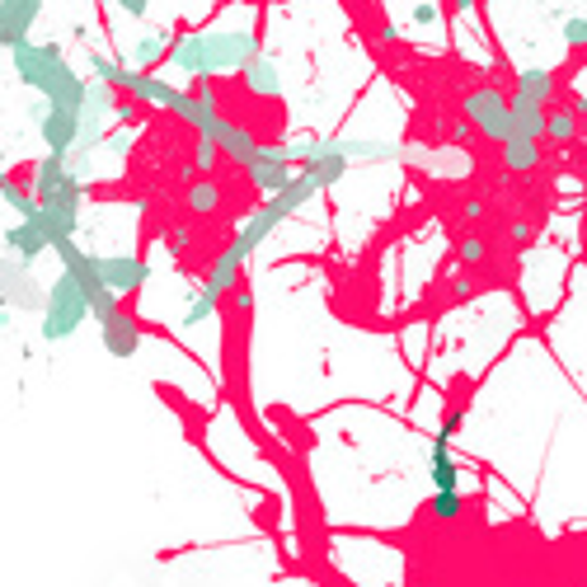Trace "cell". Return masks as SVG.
Masks as SVG:
<instances>
[{
    "instance_id": "25",
    "label": "cell",
    "mask_w": 587,
    "mask_h": 587,
    "mask_svg": "<svg viewBox=\"0 0 587 587\" xmlns=\"http://www.w3.org/2000/svg\"><path fill=\"white\" fill-rule=\"evenodd\" d=\"M193 165L203 169V175H212V169L221 165V146L217 141H207V137H197V151H193Z\"/></svg>"
},
{
    "instance_id": "10",
    "label": "cell",
    "mask_w": 587,
    "mask_h": 587,
    "mask_svg": "<svg viewBox=\"0 0 587 587\" xmlns=\"http://www.w3.org/2000/svg\"><path fill=\"white\" fill-rule=\"evenodd\" d=\"M175 118L179 123H189L197 137H217L221 132V109H217V90L203 80V85H193V90H183V99H179V109H175Z\"/></svg>"
},
{
    "instance_id": "12",
    "label": "cell",
    "mask_w": 587,
    "mask_h": 587,
    "mask_svg": "<svg viewBox=\"0 0 587 587\" xmlns=\"http://www.w3.org/2000/svg\"><path fill=\"white\" fill-rule=\"evenodd\" d=\"M42 0H0V48H14L34 34Z\"/></svg>"
},
{
    "instance_id": "22",
    "label": "cell",
    "mask_w": 587,
    "mask_h": 587,
    "mask_svg": "<svg viewBox=\"0 0 587 587\" xmlns=\"http://www.w3.org/2000/svg\"><path fill=\"white\" fill-rule=\"evenodd\" d=\"M183 203H189L193 217H212V212L221 207V193H217V183H212V179H203V183H189Z\"/></svg>"
},
{
    "instance_id": "14",
    "label": "cell",
    "mask_w": 587,
    "mask_h": 587,
    "mask_svg": "<svg viewBox=\"0 0 587 587\" xmlns=\"http://www.w3.org/2000/svg\"><path fill=\"white\" fill-rule=\"evenodd\" d=\"M5 250H10V259H20L24 268H34V259H42V254L52 250V240L42 235L38 221H14L5 231Z\"/></svg>"
},
{
    "instance_id": "11",
    "label": "cell",
    "mask_w": 587,
    "mask_h": 587,
    "mask_svg": "<svg viewBox=\"0 0 587 587\" xmlns=\"http://www.w3.org/2000/svg\"><path fill=\"white\" fill-rule=\"evenodd\" d=\"M38 132H42V141H48V155H76L80 113H71V109H52V104H38Z\"/></svg>"
},
{
    "instance_id": "18",
    "label": "cell",
    "mask_w": 587,
    "mask_h": 587,
    "mask_svg": "<svg viewBox=\"0 0 587 587\" xmlns=\"http://www.w3.org/2000/svg\"><path fill=\"white\" fill-rule=\"evenodd\" d=\"M240 80H245V90L259 94V99H273L282 90V71H278V62H268V56H254V62L240 71Z\"/></svg>"
},
{
    "instance_id": "3",
    "label": "cell",
    "mask_w": 587,
    "mask_h": 587,
    "mask_svg": "<svg viewBox=\"0 0 587 587\" xmlns=\"http://www.w3.org/2000/svg\"><path fill=\"white\" fill-rule=\"evenodd\" d=\"M254 56H264L259 38L240 34V28H203V34H183L179 42H169V62L197 85L221 71H245Z\"/></svg>"
},
{
    "instance_id": "23",
    "label": "cell",
    "mask_w": 587,
    "mask_h": 587,
    "mask_svg": "<svg viewBox=\"0 0 587 587\" xmlns=\"http://www.w3.org/2000/svg\"><path fill=\"white\" fill-rule=\"evenodd\" d=\"M0 197L20 212V221H38V203H34V193H24L20 189V179H10V175H0Z\"/></svg>"
},
{
    "instance_id": "31",
    "label": "cell",
    "mask_w": 587,
    "mask_h": 587,
    "mask_svg": "<svg viewBox=\"0 0 587 587\" xmlns=\"http://www.w3.org/2000/svg\"><path fill=\"white\" fill-rule=\"evenodd\" d=\"M413 14H419V24H433V20H437V10H433V5H419Z\"/></svg>"
},
{
    "instance_id": "4",
    "label": "cell",
    "mask_w": 587,
    "mask_h": 587,
    "mask_svg": "<svg viewBox=\"0 0 587 587\" xmlns=\"http://www.w3.org/2000/svg\"><path fill=\"white\" fill-rule=\"evenodd\" d=\"M85 320H90V301H85V292L62 273L48 292H42L38 334H42V343H66V339H76V334H80V324H85Z\"/></svg>"
},
{
    "instance_id": "21",
    "label": "cell",
    "mask_w": 587,
    "mask_h": 587,
    "mask_svg": "<svg viewBox=\"0 0 587 587\" xmlns=\"http://www.w3.org/2000/svg\"><path fill=\"white\" fill-rule=\"evenodd\" d=\"M165 56H169L165 34H146V38H137V48H132V71H151L155 62H165Z\"/></svg>"
},
{
    "instance_id": "29",
    "label": "cell",
    "mask_w": 587,
    "mask_h": 587,
    "mask_svg": "<svg viewBox=\"0 0 587 587\" xmlns=\"http://www.w3.org/2000/svg\"><path fill=\"white\" fill-rule=\"evenodd\" d=\"M118 10H123V14H132V20H141V14L151 10V0H118Z\"/></svg>"
},
{
    "instance_id": "24",
    "label": "cell",
    "mask_w": 587,
    "mask_h": 587,
    "mask_svg": "<svg viewBox=\"0 0 587 587\" xmlns=\"http://www.w3.org/2000/svg\"><path fill=\"white\" fill-rule=\"evenodd\" d=\"M546 137L550 141H574L578 137V113H569V109L546 113Z\"/></svg>"
},
{
    "instance_id": "5",
    "label": "cell",
    "mask_w": 587,
    "mask_h": 587,
    "mask_svg": "<svg viewBox=\"0 0 587 587\" xmlns=\"http://www.w3.org/2000/svg\"><path fill=\"white\" fill-rule=\"evenodd\" d=\"M465 123H475L489 141H508V123H512V104L503 90H494V85H480V90L465 94Z\"/></svg>"
},
{
    "instance_id": "16",
    "label": "cell",
    "mask_w": 587,
    "mask_h": 587,
    "mask_svg": "<svg viewBox=\"0 0 587 587\" xmlns=\"http://www.w3.org/2000/svg\"><path fill=\"white\" fill-rule=\"evenodd\" d=\"M512 99L546 109L550 99H554V71H546V66H522L518 71V85H512Z\"/></svg>"
},
{
    "instance_id": "17",
    "label": "cell",
    "mask_w": 587,
    "mask_h": 587,
    "mask_svg": "<svg viewBox=\"0 0 587 587\" xmlns=\"http://www.w3.org/2000/svg\"><path fill=\"white\" fill-rule=\"evenodd\" d=\"M508 104H512L508 141H546V113L536 104H522V99H508Z\"/></svg>"
},
{
    "instance_id": "20",
    "label": "cell",
    "mask_w": 587,
    "mask_h": 587,
    "mask_svg": "<svg viewBox=\"0 0 587 587\" xmlns=\"http://www.w3.org/2000/svg\"><path fill=\"white\" fill-rule=\"evenodd\" d=\"M540 165V141H503V169L508 175H532Z\"/></svg>"
},
{
    "instance_id": "27",
    "label": "cell",
    "mask_w": 587,
    "mask_h": 587,
    "mask_svg": "<svg viewBox=\"0 0 587 587\" xmlns=\"http://www.w3.org/2000/svg\"><path fill=\"white\" fill-rule=\"evenodd\" d=\"M508 240H512V250H526L536 240V231H532V221H512L508 226Z\"/></svg>"
},
{
    "instance_id": "19",
    "label": "cell",
    "mask_w": 587,
    "mask_h": 587,
    "mask_svg": "<svg viewBox=\"0 0 587 587\" xmlns=\"http://www.w3.org/2000/svg\"><path fill=\"white\" fill-rule=\"evenodd\" d=\"M489 259H494V245H489V240H484L480 231H470V235L456 240V264H461V273L475 278V273H480V268L489 264Z\"/></svg>"
},
{
    "instance_id": "9",
    "label": "cell",
    "mask_w": 587,
    "mask_h": 587,
    "mask_svg": "<svg viewBox=\"0 0 587 587\" xmlns=\"http://www.w3.org/2000/svg\"><path fill=\"white\" fill-rule=\"evenodd\" d=\"M0 306L42 310V288H38L34 268H24L20 259H10V254H0Z\"/></svg>"
},
{
    "instance_id": "7",
    "label": "cell",
    "mask_w": 587,
    "mask_h": 587,
    "mask_svg": "<svg viewBox=\"0 0 587 587\" xmlns=\"http://www.w3.org/2000/svg\"><path fill=\"white\" fill-rule=\"evenodd\" d=\"M245 179H250L259 193H268V197L282 193V189H288V183L296 179V175H292V146H288V141H282V146H259V155H254V161L245 165Z\"/></svg>"
},
{
    "instance_id": "30",
    "label": "cell",
    "mask_w": 587,
    "mask_h": 587,
    "mask_svg": "<svg viewBox=\"0 0 587 587\" xmlns=\"http://www.w3.org/2000/svg\"><path fill=\"white\" fill-rule=\"evenodd\" d=\"M484 217V197H465V221H480Z\"/></svg>"
},
{
    "instance_id": "28",
    "label": "cell",
    "mask_w": 587,
    "mask_h": 587,
    "mask_svg": "<svg viewBox=\"0 0 587 587\" xmlns=\"http://www.w3.org/2000/svg\"><path fill=\"white\" fill-rule=\"evenodd\" d=\"M127 146H132V132H113V137L104 141L109 155H127Z\"/></svg>"
},
{
    "instance_id": "8",
    "label": "cell",
    "mask_w": 587,
    "mask_h": 587,
    "mask_svg": "<svg viewBox=\"0 0 587 587\" xmlns=\"http://www.w3.org/2000/svg\"><path fill=\"white\" fill-rule=\"evenodd\" d=\"M99 278H104V288L113 296L127 301V296H137L141 288H146L151 264L137 259V254H99Z\"/></svg>"
},
{
    "instance_id": "15",
    "label": "cell",
    "mask_w": 587,
    "mask_h": 587,
    "mask_svg": "<svg viewBox=\"0 0 587 587\" xmlns=\"http://www.w3.org/2000/svg\"><path fill=\"white\" fill-rule=\"evenodd\" d=\"M221 146V161H235L240 169H245L254 155H259V137L250 132V127H240V123H221V132L212 137Z\"/></svg>"
},
{
    "instance_id": "13",
    "label": "cell",
    "mask_w": 587,
    "mask_h": 587,
    "mask_svg": "<svg viewBox=\"0 0 587 587\" xmlns=\"http://www.w3.org/2000/svg\"><path fill=\"white\" fill-rule=\"evenodd\" d=\"M428 480L433 494H461V461L451 456V442L433 433V451H428Z\"/></svg>"
},
{
    "instance_id": "26",
    "label": "cell",
    "mask_w": 587,
    "mask_h": 587,
    "mask_svg": "<svg viewBox=\"0 0 587 587\" xmlns=\"http://www.w3.org/2000/svg\"><path fill=\"white\" fill-rule=\"evenodd\" d=\"M564 42L569 48H587V20H578V14L574 20H564Z\"/></svg>"
},
{
    "instance_id": "1",
    "label": "cell",
    "mask_w": 587,
    "mask_h": 587,
    "mask_svg": "<svg viewBox=\"0 0 587 587\" xmlns=\"http://www.w3.org/2000/svg\"><path fill=\"white\" fill-rule=\"evenodd\" d=\"M310 197H315V183H310L306 175H296V179L288 183V189H282V193H273V197H268V203H264L259 212H254V217H250L245 226H240V235H235L231 245H226V250L217 254V259H212L207 278H203V288H197V296L189 301V310H183V329L203 324L207 315L217 310L221 301H226V296H231V292L240 288V273H245L250 254L259 250L264 240L273 235L282 221L292 217V212H301V207H306Z\"/></svg>"
},
{
    "instance_id": "2",
    "label": "cell",
    "mask_w": 587,
    "mask_h": 587,
    "mask_svg": "<svg viewBox=\"0 0 587 587\" xmlns=\"http://www.w3.org/2000/svg\"><path fill=\"white\" fill-rule=\"evenodd\" d=\"M10 56H14V76H20L28 90H38L42 104L80 113L85 85H90V80H85L80 71L66 62V52L56 48V42H34V38H24V42H14V48H10Z\"/></svg>"
},
{
    "instance_id": "6",
    "label": "cell",
    "mask_w": 587,
    "mask_h": 587,
    "mask_svg": "<svg viewBox=\"0 0 587 587\" xmlns=\"http://www.w3.org/2000/svg\"><path fill=\"white\" fill-rule=\"evenodd\" d=\"M141 339H146V329H141V320L127 310V301L109 315V320H99V343H104V353L118 357V362H132V357L141 353Z\"/></svg>"
}]
</instances>
